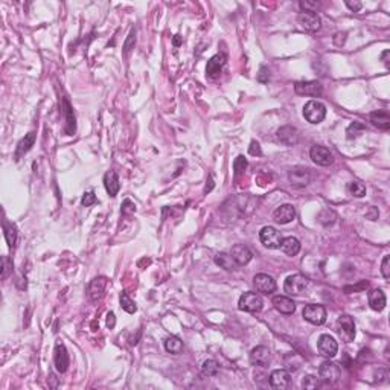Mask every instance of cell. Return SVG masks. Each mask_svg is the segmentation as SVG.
Wrapping results in <instances>:
<instances>
[{
    "label": "cell",
    "instance_id": "cell-15",
    "mask_svg": "<svg viewBox=\"0 0 390 390\" xmlns=\"http://www.w3.org/2000/svg\"><path fill=\"white\" fill-rule=\"evenodd\" d=\"M253 284L256 287V291L262 294H271L276 290V281L265 273H259L253 278Z\"/></svg>",
    "mask_w": 390,
    "mask_h": 390
},
{
    "label": "cell",
    "instance_id": "cell-29",
    "mask_svg": "<svg viewBox=\"0 0 390 390\" xmlns=\"http://www.w3.org/2000/svg\"><path fill=\"white\" fill-rule=\"evenodd\" d=\"M4 232H5V238H7L8 246L13 249V247L16 246V243H17V237H19L16 224H13V223H10V221L4 220Z\"/></svg>",
    "mask_w": 390,
    "mask_h": 390
},
{
    "label": "cell",
    "instance_id": "cell-38",
    "mask_svg": "<svg viewBox=\"0 0 390 390\" xmlns=\"http://www.w3.org/2000/svg\"><path fill=\"white\" fill-rule=\"evenodd\" d=\"M134 45H136V31H131L128 38H127V42H125V45H124V55L125 57L134 49Z\"/></svg>",
    "mask_w": 390,
    "mask_h": 390
},
{
    "label": "cell",
    "instance_id": "cell-11",
    "mask_svg": "<svg viewBox=\"0 0 390 390\" xmlns=\"http://www.w3.org/2000/svg\"><path fill=\"white\" fill-rule=\"evenodd\" d=\"M107 287H108V281H107V278H104V276H101V278H95V279L89 284V290H87L89 297H90L93 302L101 300V299L105 296V290H107Z\"/></svg>",
    "mask_w": 390,
    "mask_h": 390
},
{
    "label": "cell",
    "instance_id": "cell-19",
    "mask_svg": "<svg viewBox=\"0 0 390 390\" xmlns=\"http://www.w3.org/2000/svg\"><path fill=\"white\" fill-rule=\"evenodd\" d=\"M273 218L279 224H288L296 218V211L293 205H282L273 212Z\"/></svg>",
    "mask_w": 390,
    "mask_h": 390
},
{
    "label": "cell",
    "instance_id": "cell-31",
    "mask_svg": "<svg viewBox=\"0 0 390 390\" xmlns=\"http://www.w3.org/2000/svg\"><path fill=\"white\" fill-rule=\"evenodd\" d=\"M119 300H121V306H122V309L124 311H127L128 314H134L136 311H137V306H136V302L125 293V291H122L121 293V297H119Z\"/></svg>",
    "mask_w": 390,
    "mask_h": 390
},
{
    "label": "cell",
    "instance_id": "cell-2",
    "mask_svg": "<svg viewBox=\"0 0 390 390\" xmlns=\"http://www.w3.org/2000/svg\"><path fill=\"white\" fill-rule=\"evenodd\" d=\"M238 308L241 311H246V313H259L264 308V300L258 293L249 291V293H244L240 297Z\"/></svg>",
    "mask_w": 390,
    "mask_h": 390
},
{
    "label": "cell",
    "instance_id": "cell-17",
    "mask_svg": "<svg viewBox=\"0 0 390 390\" xmlns=\"http://www.w3.org/2000/svg\"><path fill=\"white\" fill-rule=\"evenodd\" d=\"M291 382V375L284 370V369H278V370H273L271 375H270V385L273 388H279V390H284L290 385Z\"/></svg>",
    "mask_w": 390,
    "mask_h": 390
},
{
    "label": "cell",
    "instance_id": "cell-7",
    "mask_svg": "<svg viewBox=\"0 0 390 390\" xmlns=\"http://www.w3.org/2000/svg\"><path fill=\"white\" fill-rule=\"evenodd\" d=\"M319 378L325 384H334L340 378V367L332 361H323L319 367Z\"/></svg>",
    "mask_w": 390,
    "mask_h": 390
},
{
    "label": "cell",
    "instance_id": "cell-46",
    "mask_svg": "<svg viewBox=\"0 0 390 390\" xmlns=\"http://www.w3.org/2000/svg\"><path fill=\"white\" fill-rule=\"evenodd\" d=\"M361 288H367V282H361L360 285H357V287H346L344 288V291H350V290H361Z\"/></svg>",
    "mask_w": 390,
    "mask_h": 390
},
{
    "label": "cell",
    "instance_id": "cell-34",
    "mask_svg": "<svg viewBox=\"0 0 390 390\" xmlns=\"http://www.w3.org/2000/svg\"><path fill=\"white\" fill-rule=\"evenodd\" d=\"M299 7L302 8V13H317V10L322 7L317 0H300Z\"/></svg>",
    "mask_w": 390,
    "mask_h": 390
},
{
    "label": "cell",
    "instance_id": "cell-4",
    "mask_svg": "<svg viewBox=\"0 0 390 390\" xmlns=\"http://www.w3.org/2000/svg\"><path fill=\"white\" fill-rule=\"evenodd\" d=\"M337 332L344 343H350L355 338V323L354 319L347 314H343L337 320Z\"/></svg>",
    "mask_w": 390,
    "mask_h": 390
},
{
    "label": "cell",
    "instance_id": "cell-28",
    "mask_svg": "<svg viewBox=\"0 0 390 390\" xmlns=\"http://www.w3.org/2000/svg\"><path fill=\"white\" fill-rule=\"evenodd\" d=\"M215 264L220 265L221 268L227 270V271H233V270L238 267V264H237V261L232 258V255H230V253H224V252H221V253H218V255L215 256Z\"/></svg>",
    "mask_w": 390,
    "mask_h": 390
},
{
    "label": "cell",
    "instance_id": "cell-10",
    "mask_svg": "<svg viewBox=\"0 0 390 390\" xmlns=\"http://www.w3.org/2000/svg\"><path fill=\"white\" fill-rule=\"evenodd\" d=\"M317 347H319V352L326 357V358H332L337 355L338 352V343L335 341V338L329 334H323L319 337V341H317Z\"/></svg>",
    "mask_w": 390,
    "mask_h": 390
},
{
    "label": "cell",
    "instance_id": "cell-3",
    "mask_svg": "<svg viewBox=\"0 0 390 390\" xmlns=\"http://www.w3.org/2000/svg\"><path fill=\"white\" fill-rule=\"evenodd\" d=\"M309 285V281L306 276L303 275H291L285 279V284H284V290L287 294L290 296H297L300 293H303Z\"/></svg>",
    "mask_w": 390,
    "mask_h": 390
},
{
    "label": "cell",
    "instance_id": "cell-35",
    "mask_svg": "<svg viewBox=\"0 0 390 390\" xmlns=\"http://www.w3.org/2000/svg\"><path fill=\"white\" fill-rule=\"evenodd\" d=\"M302 387L306 388V390H316V388L320 387V378L313 376V375H306L302 379Z\"/></svg>",
    "mask_w": 390,
    "mask_h": 390
},
{
    "label": "cell",
    "instance_id": "cell-45",
    "mask_svg": "<svg viewBox=\"0 0 390 390\" xmlns=\"http://www.w3.org/2000/svg\"><path fill=\"white\" fill-rule=\"evenodd\" d=\"M114 325H116L114 313H108V314H107V326H108L110 329H113V328H114Z\"/></svg>",
    "mask_w": 390,
    "mask_h": 390
},
{
    "label": "cell",
    "instance_id": "cell-43",
    "mask_svg": "<svg viewBox=\"0 0 390 390\" xmlns=\"http://www.w3.org/2000/svg\"><path fill=\"white\" fill-rule=\"evenodd\" d=\"M346 7H347L350 11H354V13H358V11L363 8L361 2H350V0H346Z\"/></svg>",
    "mask_w": 390,
    "mask_h": 390
},
{
    "label": "cell",
    "instance_id": "cell-20",
    "mask_svg": "<svg viewBox=\"0 0 390 390\" xmlns=\"http://www.w3.org/2000/svg\"><path fill=\"white\" fill-rule=\"evenodd\" d=\"M224 64H226V57H224V55L218 54V55L212 57V58L208 61V66H206V73H208V76L212 78V80L218 78V76L221 75V70H223Z\"/></svg>",
    "mask_w": 390,
    "mask_h": 390
},
{
    "label": "cell",
    "instance_id": "cell-33",
    "mask_svg": "<svg viewBox=\"0 0 390 390\" xmlns=\"http://www.w3.org/2000/svg\"><path fill=\"white\" fill-rule=\"evenodd\" d=\"M347 190L352 197H357V199H361L366 195V186L361 181H350L347 184Z\"/></svg>",
    "mask_w": 390,
    "mask_h": 390
},
{
    "label": "cell",
    "instance_id": "cell-32",
    "mask_svg": "<svg viewBox=\"0 0 390 390\" xmlns=\"http://www.w3.org/2000/svg\"><path fill=\"white\" fill-rule=\"evenodd\" d=\"M202 372L205 376H215L220 372V364L215 360H206L202 366Z\"/></svg>",
    "mask_w": 390,
    "mask_h": 390
},
{
    "label": "cell",
    "instance_id": "cell-47",
    "mask_svg": "<svg viewBox=\"0 0 390 390\" xmlns=\"http://www.w3.org/2000/svg\"><path fill=\"white\" fill-rule=\"evenodd\" d=\"M370 211H372V214H367V218H370V220H376V218H378V211H376L375 208H370Z\"/></svg>",
    "mask_w": 390,
    "mask_h": 390
},
{
    "label": "cell",
    "instance_id": "cell-39",
    "mask_svg": "<svg viewBox=\"0 0 390 390\" xmlns=\"http://www.w3.org/2000/svg\"><path fill=\"white\" fill-rule=\"evenodd\" d=\"M98 200H96V195H95V192H86L84 195H83V200H81V205L84 206V208H89V206H92V205H95Z\"/></svg>",
    "mask_w": 390,
    "mask_h": 390
},
{
    "label": "cell",
    "instance_id": "cell-24",
    "mask_svg": "<svg viewBox=\"0 0 390 390\" xmlns=\"http://www.w3.org/2000/svg\"><path fill=\"white\" fill-rule=\"evenodd\" d=\"M367 299H369V306L373 309V311H382L385 308V294L381 291V290H372L369 291L367 294Z\"/></svg>",
    "mask_w": 390,
    "mask_h": 390
},
{
    "label": "cell",
    "instance_id": "cell-9",
    "mask_svg": "<svg viewBox=\"0 0 390 390\" xmlns=\"http://www.w3.org/2000/svg\"><path fill=\"white\" fill-rule=\"evenodd\" d=\"M294 92L300 96H314L319 98L323 93V87L317 81H300L294 84Z\"/></svg>",
    "mask_w": 390,
    "mask_h": 390
},
{
    "label": "cell",
    "instance_id": "cell-44",
    "mask_svg": "<svg viewBox=\"0 0 390 390\" xmlns=\"http://www.w3.org/2000/svg\"><path fill=\"white\" fill-rule=\"evenodd\" d=\"M258 80L261 83H267L268 81V70H267V67H261V73L258 75Z\"/></svg>",
    "mask_w": 390,
    "mask_h": 390
},
{
    "label": "cell",
    "instance_id": "cell-49",
    "mask_svg": "<svg viewBox=\"0 0 390 390\" xmlns=\"http://www.w3.org/2000/svg\"><path fill=\"white\" fill-rule=\"evenodd\" d=\"M180 43H181V37H180V35H175V37H174V46H178Z\"/></svg>",
    "mask_w": 390,
    "mask_h": 390
},
{
    "label": "cell",
    "instance_id": "cell-22",
    "mask_svg": "<svg viewBox=\"0 0 390 390\" xmlns=\"http://www.w3.org/2000/svg\"><path fill=\"white\" fill-rule=\"evenodd\" d=\"M273 306L281 314H287V316H290L296 311V303L287 296H275L273 297Z\"/></svg>",
    "mask_w": 390,
    "mask_h": 390
},
{
    "label": "cell",
    "instance_id": "cell-48",
    "mask_svg": "<svg viewBox=\"0 0 390 390\" xmlns=\"http://www.w3.org/2000/svg\"><path fill=\"white\" fill-rule=\"evenodd\" d=\"M388 54H390L388 51H384V54H382V61L385 63V66H387V67H388V61H387V57H388Z\"/></svg>",
    "mask_w": 390,
    "mask_h": 390
},
{
    "label": "cell",
    "instance_id": "cell-36",
    "mask_svg": "<svg viewBox=\"0 0 390 390\" xmlns=\"http://www.w3.org/2000/svg\"><path fill=\"white\" fill-rule=\"evenodd\" d=\"M246 168H247V160H246V157H244V155H238V157L235 159V162H233L235 175H237V177L243 175L244 171H246Z\"/></svg>",
    "mask_w": 390,
    "mask_h": 390
},
{
    "label": "cell",
    "instance_id": "cell-27",
    "mask_svg": "<svg viewBox=\"0 0 390 390\" xmlns=\"http://www.w3.org/2000/svg\"><path fill=\"white\" fill-rule=\"evenodd\" d=\"M281 249L285 255L288 256H296L299 252H300V241L294 237H288V238H284L282 240V244H281Z\"/></svg>",
    "mask_w": 390,
    "mask_h": 390
},
{
    "label": "cell",
    "instance_id": "cell-5",
    "mask_svg": "<svg viewBox=\"0 0 390 390\" xmlns=\"http://www.w3.org/2000/svg\"><path fill=\"white\" fill-rule=\"evenodd\" d=\"M259 240L262 243L264 247L267 249H281V244H282V235L271 226H267L264 227L261 232H259Z\"/></svg>",
    "mask_w": 390,
    "mask_h": 390
},
{
    "label": "cell",
    "instance_id": "cell-25",
    "mask_svg": "<svg viewBox=\"0 0 390 390\" xmlns=\"http://www.w3.org/2000/svg\"><path fill=\"white\" fill-rule=\"evenodd\" d=\"M370 122H372V125L378 127L379 130L390 128V116L385 110H376V111L370 113Z\"/></svg>",
    "mask_w": 390,
    "mask_h": 390
},
{
    "label": "cell",
    "instance_id": "cell-30",
    "mask_svg": "<svg viewBox=\"0 0 390 390\" xmlns=\"http://www.w3.org/2000/svg\"><path fill=\"white\" fill-rule=\"evenodd\" d=\"M165 349H166V352L177 355V354H181V350H183V343H181V340H180L178 337L171 335V337H168V338L165 340Z\"/></svg>",
    "mask_w": 390,
    "mask_h": 390
},
{
    "label": "cell",
    "instance_id": "cell-6",
    "mask_svg": "<svg viewBox=\"0 0 390 390\" xmlns=\"http://www.w3.org/2000/svg\"><path fill=\"white\" fill-rule=\"evenodd\" d=\"M303 319L311 325H323L326 322V309L322 305H306L303 308Z\"/></svg>",
    "mask_w": 390,
    "mask_h": 390
},
{
    "label": "cell",
    "instance_id": "cell-42",
    "mask_svg": "<svg viewBox=\"0 0 390 390\" xmlns=\"http://www.w3.org/2000/svg\"><path fill=\"white\" fill-rule=\"evenodd\" d=\"M249 152L252 154V155H261L262 154V149H261V146H259V143L258 142H252L250 143V148H249Z\"/></svg>",
    "mask_w": 390,
    "mask_h": 390
},
{
    "label": "cell",
    "instance_id": "cell-40",
    "mask_svg": "<svg viewBox=\"0 0 390 390\" xmlns=\"http://www.w3.org/2000/svg\"><path fill=\"white\" fill-rule=\"evenodd\" d=\"M11 270H13L11 259L8 256H2V279H7Z\"/></svg>",
    "mask_w": 390,
    "mask_h": 390
},
{
    "label": "cell",
    "instance_id": "cell-8",
    "mask_svg": "<svg viewBox=\"0 0 390 390\" xmlns=\"http://www.w3.org/2000/svg\"><path fill=\"white\" fill-rule=\"evenodd\" d=\"M288 180L291 183V186L294 187H305L309 184L311 181V172L308 168L303 166H294L290 172H288Z\"/></svg>",
    "mask_w": 390,
    "mask_h": 390
},
{
    "label": "cell",
    "instance_id": "cell-37",
    "mask_svg": "<svg viewBox=\"0 0 390 390\" xmlns=\"http://www.w3.org/2000/svg\"><path fill=\"white\" fill-rule=\"evenodd\" d=\"M363 130H364V125H363V124H360V122H354V124H350V125L347 127V130H346L347 139H354V137L360 136Z\"/></svg>",
    "mask_w": 390,
    "mask_h": 390
},
{
    "label": "cell",
    "instance_id": "cell-14",
    "mask_svg": "<svg viewBox=\"0 0 390 390\" xmlns=\"http://www.w3.org/2000/svg\"><path fill=\"white\" fill-rule=\"evenodd\" d=\"M54 361H55V367L60 373H64L69 369L70 364V358L67 354V349L63 343H57L55 344V350H54Z\"/></svg>",
    "mask_w": 390,
    "mask_h": 390
},
{
    "label": "cell",
    "instance_id": "cell-13",
    "mask_svg": "<svg viewBox=\"0 0 390 390\" xmlns=\"http://www.w3.org/2000/svg\"><path fill=\"white\" fill-rule=\"evenodd\" d=\"M297 22L308 32H316L322 26V20L316 13H300L297 16Z\"/></svg>",
    "mask_w": 390,
    "mask_h": 390
},
{
    "label": "cell",
    "instance_id": "cell-16",
    "mask_svg": "<svg viewBox=\"0 0 390 390\" xmlns=\"http://www.w3.org/2000/svg\"><path fill=\"white\" fill-rule=\"evenodd\" d=\"M270 358H271L270 349L265 347V346H256L250 352V363L255 364V366L265 367L270 363Z\"/></svg>",
    "mask_w": 390,
    "mask_h": 390
},
{
    "label": "cell",
    "instance_id": "cell-41",
    "mask_svg": "<svg viewBox=\"0 0 390 390\" xmlns=\"http://www.w3.org/2000/svg\"><path fill=\"white\" fill-rule=\"evenodd\" d=\"M390 256L388 255H385L384 258H382V264H381V273H382V276H384V279H388L390 278Z\"/></svg>",
    "mask_w": 390,
    "mask_h": 390
},
{
    "label": "cell",
    "instance_id": "cell-12",
    "mask_svg": "<svg viewBox=\"0 0 390 390\" xmlns=\"http://www.w3.org/2000/svg\"><path fill=\"white\" fill-rule=\"evenodd\" d=\"M309 155H311V160L316 165H320V166H329L334 160L331 151L328 148L322 146V145H314L309 149Z\"/></svg>",
    "mask_w": 390,
    "mask_h": 390
},
{
    "label": "cell",
    "instance_id": "cell-26",
    "mask_svg": "<svg viewBox=\"0 0 390 390\" xmlns=\"http://www.w3.org/2000/svg\"><path fill=\"white\" fill-rule=\"evenodd\" d=\"M35 137H37V134H35V131H31V133H28L20 142H19V145H17V151H16V159L19 160L22 155H25L32 146H34V143H35Z\"/></svg>",
    "mask_w": 390,
    "mask_h": 390
},
{
    "label": "cell",
    "instance_id": "cell-21",
    "mask_svg": "<svg viewBox=\"0 0 390 390\" xmlns=\"http://www.w3.org/2000/svg\"><path fill=\"white\" fill-rule=\"evenodd\" d=\"M232 258L237 261L238 265H246L252 261L253 258V253L250 252V249L244 244H237L232 247V252H230Z\"/></svg>",
    "mask_w": 390,
    "mask_h": 390
},
{
    "label": "cell",
    "instance_id": "cell-1",
    "mask_svg": "<svg viewBox=\"0 0 390 390\" xmlns=\"http://www.w3.org/2000/svg\"><path fill=\"white\" fill-rule=\"evenodd\" d=\"M303 116L309 124H320L326 116V107L320 101H308L303 107Z\"/></svg>",
    "mask_w": 390,
    "mask_h": 390
},
{
    "label": "cell",
    "instance_id": "cell-18",
    "mask_svg": "<svg viewBox=\"0 0 390 390\" xmlns=\"http://www.w3.org/2000/svg\"><path fill=\"white\" fill-rule=\"evenodd\" d=\"M278 139L287 145V146H293L299 142V131L297 128L291 127V125H285L282 128L278 130Z\"/></svg>",
    "mask_w": 390,
    "mask_h": 390
},
{
    "label": "cell",
    "instance_id": "cell-23",
    "mask_svg": "<svg viewBox=\"0 0 390 390\" xmlns=\"http://www.w3.org/2000/svg\"><path fill=\"white\" fill-rule=\"evenodd\" d=\"M104 186L108 192L110 197H116L119 189H121V183H119V177L114 171H108L104 175Z\"/></svg>",
    "mask_w": 390,
    "mask_h": 390
}]
</instances>
